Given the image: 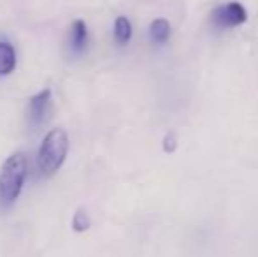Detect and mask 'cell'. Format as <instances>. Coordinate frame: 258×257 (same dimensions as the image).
Wrapping results in <instances>:
<instances>
[{
	"instance_id": "cell-5",
	"label": "cell",
	"mask_w": 258,
	"mask_h": 257,
	"mask_svg": "<svg viewBox=\"0 0 258 257\" xmlns=\"http://www.w3.org/2000/svg\"><path fill=\"white\" fill-rule=\"evenodd\" d=\"M88 44V28L83 20H76L71 27V46L74 52H83Z\"/></svg>"
},
{
	"instance_id": "cell-2",
	"label": "cell",
	"mask_w": 258,
	"mask_h": 257,
	"mask_svg": "<svg viewBox=\"0 0 258 257\" xmlns=\"http://www.w3.org/2000/svg\"><path fill=\"white\" fill-rule=\"evenodd\" d=\"M69 151V136L63 129H53L39 148L37 164L44 176H51L65 162Z\"/></svg>"
},
{
	"instance_id": "cell-7",
	"label": "cell",
	"mask_w": 258,
	"mask_h": 257,
	"mask_svg": "<svg viewBox=\"0 0 258 257\" xmlns=\"http://www.w3.org/2000/svg\"><path fill=\"white\" fill-rule=\"evenodd\" d=\"M150 37L155 44H165L170 37V23L165 18H156L150 27Z\"/></svg>"
},
{
	"instance_id": "cell-9",
	"label": "cell",
	"mask_w": 258,
	"mask_h": 257,
	"mask_svg": "<svg viewBox=\"0 0 258 257\" xmlns=\"http://www.w3.org/2000/svg\"><path fill=\"white\" fill-rule=\"evenodd\" d=\"M90 227V219L88 215H86L83 210H78L74 215V219H72V229L78 231V233H83V231H86Z\"/></svg>"
},
{
	"instance_id": "cell-10",
	"label": "cell",
	"mask_w": 258,
	"mask_h": 257,
	"mask_svg": "<svg viewBox=\"0 0 258 257\" xmlns=\"http://www.w3.org/2000/svg\"><path fill=\"white\" fill-rule=\"evenodd\" d=\"M163 148H165L167 151H174V148H176V143H174V136H172V134H169V136L165 137V141H163Z\"/></svg>"
},
{
	"instance_id": "cell-3",
	"label": "cell",
	"mask_w": 258,
	"mask_h": 257,
	"mask_svg": "<svg viewBox=\"0 0 258 257\" xmlns=\"http://www.w3.org/2000/svg\"><path fill=\"white\" fill-rule=\"evenodd\" d=\"M246 20H248V11L244 9L241 2L223 4L211 13V23L216 28H221V30L235 28L239 25L246 23Z\"/></svg>"
},
{
	"instance_id": "cell-4",
	"label": "cell",
	"mask_w": 258,
	"mask_h": 257,
	"mask_svg": "<svg viewBox=\"0 0 258 257\" xmlns=\"http://www.w3.org/2000/svg\"><path fill=\"white\" fill-rule=\"evenodd\" d=\"M51 106V90L44 88L39 93H35L34 97H30V102H28V115H30V120L34 124H41L44 122L46 115Z\"/></svg>"
},
{
	"instance_id": "cell-1",
	"label": "cell",
	"mask_w": 258,
	"mask_h": 257,
	"mask_svg": "<svg viewBox=\"0 0 258 257\" xmlns=\"http://www.w3.org/2000/svg\"><path fill=\"white\" fill-rule=\"evenodd\" d=\"M27 176V157L18 151L13 153L0 169V202L11 204L21 194Z\"/></svg>"
},
{
	"instance_id": "cell-6",
	"label": "cell",
	"mask_w": 258,
	"mask_h": 257,
	"mask_svg": "<svg viewBox=\"0 0 258 257\" xmlns=\"http://www.w3.org/2000/svg\"><path fill=\"white\" fill-rule=\"evenodd\" d=\"M16 67V52L9 42H0V76H7Z\"/></svg>"
},
{
	"instance_id": "cell-8",
	"label": "cell",
	"mask_w": 258,
	"mask_h": 257,
	"mask_svg": "<svg viewBox=\"0 0 258 257\" xmlns=\"http://www.w3.org/2000/svg\"><path fill=\"white\" fill-rule=\"evenodd\" d=\"M114 39L118 44H126L132 39V25H130L128 18L119 16L114 21Z\"/></svg>"
}]
</instances>
